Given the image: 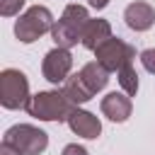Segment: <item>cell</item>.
<instances>
[{
	"instance_id": "obj_1",
	"label": "cell",
	"mask_w": 155,
	"mask_h": 155,
	"mask_svg": "<svg viewBox=\"0 0 155 155\" xmlns=\"http://www.w3.org/2000/svg\"><path fill=\"white\" fill-rule=\"evenodd\" d=\"M87 22H90L87 7L78 5V2L68 5V7L63 10L61 19H58V22L53 24V29H51V36H53L56 46L70 48V46H75L78 41H82V31H85Z\"/></svg>"
},
{
	"instance_id": "obj_2",
	"label": "cell",
	"mask_w": 155,
	"mask_h": 155,
	"mask_svg": "<svg viewBox=\"0 0 155 155\" xmlns=\"http://www.w3.org/2000/svg\"><path fill=\"white\" fill-rule=\"evenodd\" d=\"M73 109H75V104L58 90L36 92L27 104V114L39 121H68Z\"/></svg>"
},
{
	"instance_id": "obj_3",
	"label": "cell",
	"mask_w": 155,
	"mask_h": 155,
	"mask_svg": "<svg viewBox=\"0 0 155 155\" xmlns=\"http://www.w3.org/2000/svg\"><path fill=\"white\" fill-rule=\"evenodd\" d=\"M53 29V15L48 7L44 5H31L24 15H19V19L15 22V36L22 44H31L36 39H41L46 31Z\"/></svg>"
},
{
	"instance_id": "obj_4",
	"label": "cell",
	"mask_w": 155,
	"mask_h": 155,
	"mask_svg": "<svg viewBox=\"0 0 155 155\" xmlns=\"http://www.w3.org/2000/svg\"><path fill=\"white\" fill-rule=\"evenodd\" d=\"M29 99L27 75L17 68H5L0 73V104L5 109H27Z\"/></svg>"
},
{
	"instance_id": "obj_5",
	"label": "cell",
	"mask_w": 155,
	"mask_h": 155,
	"mask_svg": "<svg viewBox=\"0 0 155 155\" xmlns=\"http://www.w3.org/2000/svg\"><path fill=\"white\" fill-rule=\"evenodd\" d=\"M2 140L12 143L22 155H41L48 148V136L31 124H15L12 128L5 131Z\"/></svg>"
},
{
	"instance_id": "obj_6",
	"label": "cell",
	"mask_w": 155,
	"mask_h": 155,
	"mask_svg": "<svg viewBox=\"0 0 155 155\" xmlns=\"http://www.w3.org/2000/svg\"><path fill=\"white\" fill-rule=\"evenodd\" d=\"M94 56H97V61H99L109 73H119V68H124L126 63H133L136 48H133L131 44H126L124 39L111 36V39H107V41L94 51Z\"/></svg>"
},
{
	"instance_id": "obj_7",
	"label": "cell",
	"mask_w": 155,
	"mask_h": 155,
	"mask_svg": "<svg viewBox=\"0 0 155 155\" xmlns=\"http://www.w3.org/2000/svg\"><path fill=\"white\" fill-rule=\"evenodd\" d=\"M70 68H73V56L68 48H51L46 56H44V63H41V73L48 82L53 85H63L65 78L70 75Z\"/></svg>"
},
{
	"instance_id": "obj_8",
	"label": "cell",
	"mask_w": 155,
	"mask_h": 155,
	"mask_svg": "<svg viewBox=\"0 0 155 155\" xmlns=\"http://www.w3.org/2000/svg\"><path fill=\"white\" fill-rule=\"evenodd\" d=\"M124 19H126L128 29H133V31H148L155 24V10H153V5H148L143 0H136V2H131L124 10Z\"/></svg>"
},
{
	"instance_id": "obj_9",
	"label": "cell",
	"mask_w": 155,
	"mask_h": 155,
	"mask_svg": "<svg viewBox=\"0 0 155 155\" xmlns=\"http://www.w3.org/2000/svg\"><path fill=\"white\" fill-rule=\"evenodd\" d=\"M68 126L75 136H82V138H97L102 133V121L92 111H85V109H78V107L68 116Z\"/></svg>"
},
{
	"instance_id": "obj_10",
	"label": "cell",
	"mask_w": 155,
	"mask_h": 155,
	"mask_svg": "<svg viewBox=\"0 0 155 155\" xmlns=\"http://www.w3.org/2000/svg\"><path fill=\"white\" fill-rule=\"evenodd\" d=\"M99 107H102V114H104L109 121H116V124L126 121V119L131 116V109H133V104H131V99H128L126 92H109V94L102 99Z\"/></svg>"
},
{
	"instance_id": "obj_11",
	"label": "cell",
	"mask_w": 155,
	"mask_h": 155,
	"mask_svg": "<svg viewBox=\"0 0 155 155\" xmlns=\"http://www.w3.org/2000/svg\"><path fill=\"white\" fill-rule=\"evenodd\" d=\"M107 39H111V24L107 19H90L85 31H82V46L90 51H97Z\"/></svg>"
},
{
	"instance_id": "obj_12",
	"label": "cell",
	"mask_w": 155,
	"mask_h": 155,
	"mask_svg": "<svg viewBox=\"0 0 155 155\" xmlns=\"http://www.w3.org/2000/svg\"><path fill=\"white\" fill-rule=\"evenodd\" d=\"M80 78H82V82L87 85V90H90L92 94H97V92H102V90L107 87V82H109V70H107L99 61H92V63H85V65L80 68Z\"/></svg>"
},
{
	"instance_id": "obj_13",
	"label": "cell",
	"mask_w": 155,
	"mask_h": 155,
	"mask_svg": "<svg viewBox=\"0 0 155 155\" xmlns=\"http://www.w3.org/2000/svg\"><path fill=\"white\" fill-rule=\"evenodd\" d=\"M61 92L78 107V104H85V102H90L94 94L87 90V85L82 82V78H80V73H75V75H68L65 78V82H63V87H61Z\"/></svg>"
},
{
	"instance_id": "obj_14",
	"label": "cell",
	"mask_w": 155,
	"mask_h": 155,
	"mask_svg": "<svg viewBox=\"0 0 155 155\" xmlns=\"http://www.w3.org/2000/svg\"><path fill=\"white\" fill-rule=\"evenodd\" d=\"M116 78H119V85H121V90H124L128 97H133V94L138 92V73H136L133 63H126L124 68H119Z\"/></svg>"
},
{
	"instance_id": "obj_15",
	"label": "cell",
	"mask_w": 155,
	"mask_h": 155,
	"mask_svg": "<svg viewBox=\"0 0 155 155\" xmlns=\"http://www.w3.org/2000/svg\"><path fill=\"white\" fill-rule=\"evenodd\" d=\"M24 0H0V15L2 17H15L22 10Z\"/></svg>"
},
{
	"instance_id": "obj_16",
	"label": "cell",
	"mask_w": 155,
	"mask_h": 155,
	"mask_svg": "<svg viewBox=\"0 0 155 155\" xmlns=\"http://www.w3.org/2000/svg\"><path fill=\"white\" fill-rule=\"evenodd\" d=\"M140 63H143V68H145L148 73L155 75V48H145V51L140 53Z\"/></svg>"
},
{
	"instance_id": "obj_17",
	"label": "cell",
	"mask_w": 155,
	"mask_h": 155,
	"mask_svg": "<svg viewBox=\"0 0 155 155\" xmlns=\"http://www.w3.org/2000/svg\"><path fill=\"white\" fill-rule=\"evenodd\" d=\"M61 155H87V150L82 148V145H78V143H70V145H65L63 148V153Z\"/></svg>"
},
{
	"instance_id": "obj_18",
	"label": "cell",
	"mask_w": 155,
	"mask_h": 155,
	"mask_svg": "<svg viewBox=\"0 0 155 155\" xmlns=\"http://www.w3.org/2000/svg\"><path fill=\"white\" fill-rule=\"evenodd\" d=\"M0 155H22L12 143H7V140H2V145H0Z\"/></svg>"
},
{
	"instance_id": "obj_19",
	"label": "cell",
	"mask_w": 155,
	"mask_h": 155,
	"mask_svg": "<svg viewBox=\"0 0 155 155\" xmlns=\"http://www.w3.org/2000/svg\"><path fill=\"white\" fill-rule=\"evenodd\" d=\"M90 2V7H94V10H104L107 5H109V0H87Z\"/></svg>"
}]
</instances>
